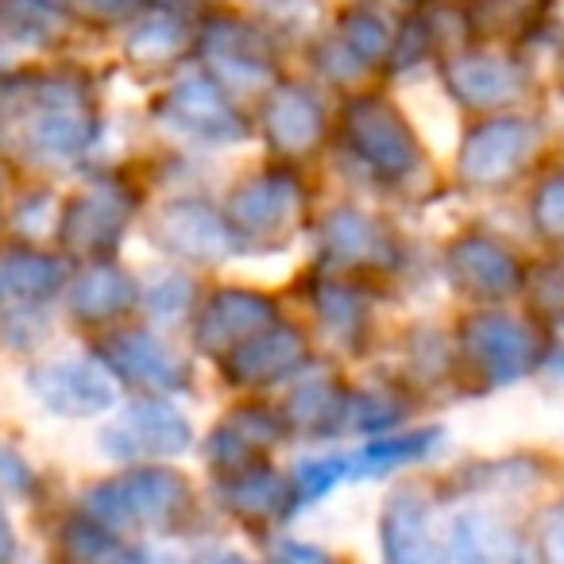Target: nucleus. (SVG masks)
<instances>
[{"label": "nucleus", "instance_id": "obj_1", "mask_svg": "<svg viewBox=\"0 0 564 564\" xmlns=\"http://www.w3.org/2000/svg\"><path fill=\"white\" fill-rule=\"evenodd\" d=\"M352 135L379 171H406L410 166V135L399 124V117L383 105H356Z\"/></svg>", "mask_w": 564, "mask_h": 564}, {"label": "nucleus", "instance_id": "obj_2", "mask_svg": "<svg viewBox=\"0 0 564 564\" xmlns=\"http://www.w3.org/2000/svg\"><path fill=\"white\" fill-rule=\"evenodd\" d=\"M471 345L476 352L487 360L491 376L510 379L514 371H522L530 364V340H525V329H518L507 317H491V322H476L471 325Z\"/></svg>", "mask_w": 564, "mask_h": 564}, {"label": "nucleus", "instance_id": "obj_3", "mask_svg": "<svg viewBox=\"0 0 564 564\" xmlns=\"http://www.w3.org/2000/svg\"><path fill=\"white\" fill-rule=\"evenodd\" d=\"M51 387H58V394H43L58 414H94L97 406H109V387L101 383V376H94L82 364H70V368H51L43 371Z\"/></svg>", "mask_w": 564, "mask_h": 564}, {"label": "nucleus", "instance_id": "obj_4", "mask_svg": "<svg viewBox=\"0 0 564 564\" xmlns=\"http://www.w3.org/2000/svg\"><path fill=\"white\" fill-rule=\"evenodd\" d=\"M525 148L522 128H484V132L471 140V148L464 151V163L476 178H484V171L510 174L518 166V155Z\"/></svg>", "mask_w": 564, "mask_h": 564}, {"label": "nucleus", "instance_id": "obj_5", "mask_svg": "<svg viewBox=\"0 0 564 564\" xmlns=\"http://www.w3.org/2000/svg\"><path fill=\"white\" fill-rule=\"evenodd\" d=\"M124 302H132V282L112 271H94L78 282V294H74V310L82 314V322H105Z\"/></svg>", "mask_w": 564, "mask_h": 564}, {"label": "nucleus", "instance_id": "obj_6", "mask_svg": "<svg viewBox=\"0 0 564 564\" xmlns=\"http://www.w3.org/2000/svg\"><path fill=\"white\" fill-rule=\"evenodd\" d=\"M464 282L471 291H510L514 263L495 248H468L464 256Z\"/></svg>", "mask_w": 564, "mask_h": 564}, {"label": "nucleus", "instance_id": "obj_7", "mask_svg": "<svg viewBox=\"0 0 564 564\" xmlns=\"http://www.w3.org/2000/svg\"><path fill=\"white\" fill-rule=\"evenodd\" d=\"M55 279H58V267L51 263V259L24 256V259H12V267H9V282L24 294H35V286H40V291H51Z\"/></svg>", "mask_w": 564, "mask_h": 564}, {"label": "nucleus", "instance_id": "obj_8", "mask_svg": "<svg viewBox=\"0 0 564 564\" xmlns=\"http://www.w3.org/2000/svg\"><path fill=\"white\" fill-rule=\"evenodd\" d=\"M541 205H538V217L549 232H561L564 236V178H556L553 186L541 189Z\"/></svg>", "mask_w": 564, "mask_h": 564}, {"label": "nucleus", "instance_id": "obj_9", "mask_svg": "<svg viewBox=\"0 0 564 564\" xmlns=\"http://www.w3.org/2000/svg\"><path fill=\"white\" fill-rule=\"evenodd\" d=\"M12 553V538H9V522H4V514H0V556Z\"/></svg>", "mask_w": 564, "mask_h": 564}]
</instances>
